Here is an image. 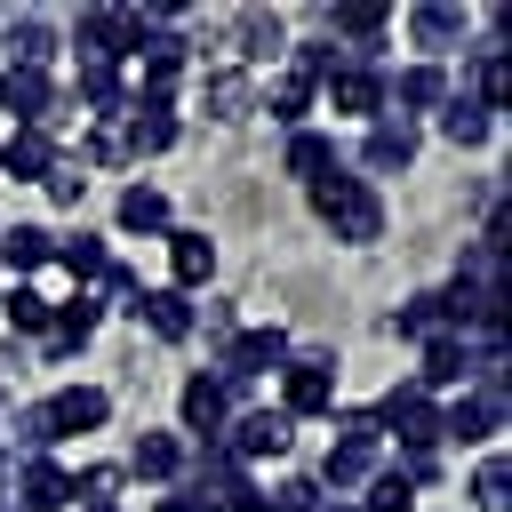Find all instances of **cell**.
<instances>
[{
  "label": "cell",
  "instance_id": "obj_1",
  "mask_svg": "<svg viewBox=\"0 0 512 512\" xmlns=\"http://www.w3.org/2000/svg\"><path fill=\"white\" fill-rule=\"evenodd\" d=\"M312 208L328 216L336 240H376V232H384V208H376V192H368L360 176H320V184H312Z\"/></svg>",
  "mask_w": 512,
  "mask_h": 512
},
{
  "label": "cell",
  "instance_id": "obj_2",
  "mask_svg": "<svg viewBox=\"0 0 512 512\" xmlns=\"http://www.w3.org/2000/svg\"><path fill=\"white\" fill-rule=\"evenodd\" d=\"M104 392L96 384H72V392H56L48 408H32L24 416V440H64V432H88V424H104Z\"/></svg>",
  "mask_w": 512,
  "mask_h": 512
},
{
  "label": "cell",
  "instance_id": "obj_3",
  "mask_svg": "<svg viewBox=\"0 0 512 512\" xmlns=\"http://www.w3.org/2000/svg\"><path fill=\"white\" fill-rule=\"evenodd\" d=\"M376 424L384 432H400L408 440V456H432V440H440V408L416 392V384H400V392H384V408H376Z\"/></svg>",
  "mask_w": 512,
  "mask_h": 512
},
{
  "label": "cell",
  "instance_id": "obj_4",
  "mask_svg": "<svg viewBox=\"0 0 512 512\" xmlns=\"http://www.w3.org/2000/svg\"><path fill=\"white\" fill-rule=\"evenodd\" d=\"M272 360H288V336H280V328H248V336H232L224 376H232V384H248V376H264Z\"/></svg>",
  "mask_w": 512,
  "mask_h": 512
},
{
  "label": "cell",
  "instance_id": "obj_5",
  "mask_svg": "<svg viewBox=\"0 0 512 512\" xmlns=\"http://www.w3.org/2000/svg\"><path fill=\"white\" fill-rule=\"evenodd\" d=\"M336 400V368L328 360H296L288 368V408L280 416H312V408H328Z\"/></svg>",
  "mask_w": 512,
  "mask_h": 512
},
{
  "label": "cell",
  "instance_id": "obj_6",
  "mask_svg": "<svg viewBox=\"0 0 512 512\" xmlns=\"http://www.w3.org/2000/svg\"><path fill=\"white\" fill-rule=\"evenodd\" d=\"M496 424H504V400H496V384H488L480 400H456V408L440 416V432H448V440H488Z\"/></svg>",
  "mask_w": 512,
  "mask_h": 512
},
{
  "label": "cell",
  "instance_id": "obj_7",
  "mask_svg": "<svg viewBox=\"0 0 512 512\" xmlns=\"http://www.w3.org/2000/svg\"><path fill=\"white\" fill-rule=\"evenodd\" d=\"M184 432H200V440L224 432V384H216V376H192V384H184Z\"/></svg>",
  "mask_w": 512,
  "mask_h": 512
},
{
  "label": "cell",
  "instance_id": "obj_8",
  "mask_svg": "<svg viewBox=\"0 0 512 512\" xmlns=\"http://www.w3.org/2000/svg\"><path fill=\"white\" fill-rule=\"evenodd\" d=\"M288 432H296V416H280V408H256V416H240V456H280L288 448Z\"/></svg>",
  "mask_w": 512,
  "mask_h": 512
},
{
  "label": "cell",
  "instance_id": "obj_9",
  "mask_svg": "<svg viewBox=\"0 0 512 512\" xmlns=\"http://www.w3.org/2000/svg\"><path fill=\"white\" fill-rule=\"evenodd\" d=\"M368 464H376V424H352V440H344V448H328V488L368 480Z\"/></svg>",
  "mask_w": 512,
  "mask_h": 512
},
{
  "label": "cell",
  "instance_id": "obj_10",
  "mask_svg": "<svg viewBox=\"0 0 512 512\" xmlns=\"http://www.w3.org/2000/svg\"><path fill=\"white\" fill-rule=\"evenodd\" d=\"M128 312H136V320H152L160 336H184V328H192V312H184V296H176V288H136V296H128Z\"/></svg>",
  "mask_w": 512,
  "mask_h": 512
},
{
  "label": "cell",
  "instance_id": "obj_11",
  "mask_svg": "<svg viewBox=\"0 0 512 512\" xmlns=\"http://www.w3.org/2000/svg\"><path fill=\"white\" fill-rule=\"evenodd\" d=\"M0 104H8L16 120H48V80H40V72H24V64H8V80H0Z\"/></svg>",
  "mask_w": 512,
  "mask_h": 512
},
{
  "label": "cell",
  "instance_id": "obj_12",
  "mask_svg": "<svg viewBox=\"0 0 512 512\" xmlns=\"http://www.w3.org/2000/svg\"><path fill=\"white\" fill-rule=\"evenodd\" d=\"M328 96H336V112H376V104H384L376 72H360V64H336V72H328Z\"/></svg>",
  "mask_w": 512,
  "mask_h": 512
},
{
  "label": "cell",
  "instance_id": "obj_13",
  "mask_svg": "<svg viewBox=\"0 0 512 512\" xmlns=\"http://www.w3.org/2000/svg\"><path fill=\"white\" fill-rule=\"evenodd\" d=\"M416 160V128L408 120H376L368 128V168H408Z\"/></svg>",
  "mask_w": 512,
  "mask_h": 512
},
{
  "label": "cell",
  "instance_id": "obj_14",
  "mask_svg": "<svg viewBox=\"0 0 512 512\" xmlns=\"http://www.w3.org/2000/svg\"><path fill=\"white\" fill-rule=\"evenodd\" d=\"M72 496H80L72 472H56V464H32V472H24V512H56V504H72Z\"/></svg>",
  "mask_w": 512,
  "mask_h": 512
},
{
  "label": "cell",
  "instance_id": "obj_15",
  "mask_svg": "<svg viewBox=\"0 0 512 512\" xmlns=\"http://www.w3.org/2000/svg\"><path fill=\"white\" fill-rule=\"evenodd\" d=\"M168 136H176L168 104H160V96H144V104L128 112V144H136V152H168Z\"/></svg>",
  "mask_w": 512,
  "mask_h": 512
},
{
  "label": "cell",
  "instance_id": "obj_16",
  "mask_svg": "<svg viewBox=\"0 0 512 512\" xmlns=\"http://www.w3.org/2000/svg\"><path fill=\"white\" fill-rule=\"evenodd\" d=\"M168 264H176V280H208L216 272V240L208 232H168Z\"/></svg>",
  "mask_w": 512,
  "mask_h": 512
},
{
  "label": "cell",
  "instance_id": "obj_17",
  "mask_svg": "<svg viewBox=\"0 0 512 512\" xmlns=\"http://www.w3.org/2000/svg\"><path fill=\"white\" fill-rule=\"evenodd\" d=\"M0 168H8V176H48V168H56V152H48V136H40V128H24V136H8V144H0Z\"/></svg>",
  "mask_w": 512,
  "mask_h": 512
},
{
  "label": "cell",
  "instance_id": "obj_18",
  "mask_svg": "<svg viewBox=\"0 0 512 512\" xmlns=\"http://www.w3.org/2000/svg\"><path fill=\"white\" fill-rule=\"evenodd\" d=\"M456 376H472L464 344H456V336H432V352H424V376H416V392H432V384H456Z\"/></svg>",
  "mask_w": 512,
  "mask_h": 512
},
{
  "label": "cell",
  "instance_id": "obj_19",
  "mask_svg": "<svg viewBox=\"0 0 512 512\" xmlns=\"http://www.w3.org/2000/svg\"><path fill=\"white\" fill-rule=\"evenodd\" d=\"M120 224L128 232H152V224H168V200L152 184H136V192H120Z\"/></svg>",
  "mask_w": 512,
  "mask_h": 512
},
{
  "label": "cell",
  "instance_id": "obj_20",
  "mask_svg": "<svg viewBox=\"0 0 512 512\" xmlns=\"http://www.w3.org/2000/svg\"><path fill=\"white\" fill-rule=\"evenodd\" d=\"M328 160H336V144H328V136H312V128L288 144V176H312V184H320V168H328Z\"/></svg>",
  "mask_w": 512,
  "mask_h": 512
},
{
  "label": "cell",
  "instance_id": "obj_21",
  "mask_svg": "<svg viewBox=\"0 0 512 512\" xmlns=\"http://www.w3.org/2000/svg\"><path fill=\"white\" fill-rule=\"evenodd\" d=\"M0 256H8V272H32V264H48V232H32V224H16V232L0 240Z\"/></svg>",
  "mask_w": 512,
  "mask_h": 512
},
{
  "label": "cell",
  "instance_id": "obj_22",
  "mask_svg": "<svg viewBox=\"0 0 512 512\" xmlns=\"http://www.w3.org/2000/svg\"><path fill=\"white\" fill-rule=\"evenodd\" d=\"M408 504H416V480L408 472H376V488H368L360 512H408Z\"/></svg>",
  "mask_w": 512,
  "mask_h": 512
},
{
  "label": "cell",
  "instance_id": "obj_23",
  "mask_svg": "<svg viewBox=\"0 0 512 512\" xmlns=\"http://www.w3.org/2000/svg\"><path fill=\"white\" fill-rule=\"evenodd\" d=\"M440 128H448V136H456V144H480V136H488V112H480V104H472V96H456V104H448V112H440Z\"/></svg>",
  "mask_w": 512,
  "mask_h": 512
},
{
  "label": "cell",
  "instance_id": "obj_24",
  "mask_svg": "<svg viewBox=\"0 0 512 512\" xmlns=\"http://www.w3.org/2000/svg\"><path fill=\"white\" fill-rule=\"evenodd\" d=\"M48 256H64V272H80V280H104V264H112L88 232H80V240H64V248H48Z\"/></svg>",
  "mask_w": 512,
  "mask_h": 512
},
{
  "label": "cell",
  "instance_id": "obj_25",
  "mask_svg": "<svg viewBox=\"0 0 512 512\" xmlns=\"http://www.w3.org/2000/svg\"><path fill=\"white\" fill-rule=\"evenodd\" d=\"M456 32H464V16H456V8H416V40H424V48H448Z\"/></svg>",
  "mask_w": 512,
  "mask_h": 512
},
{
  "label": "cell",
  "instance_id": "obj_26",
  "mask_svg": "<svg viewBox=\"0 0 512 512\" xmlns=\"http://www.w3.org/2000/svg\"><path fill=\"white\" fill-rule=\"evenodd\" d=\"M56 312H48V296L40 288H8V328H48Z\"/></svg>",
  "mask_w": 512,
  "mask_h": 512
},
{
  "label": "cell",
  "instance_id": "obj_27",
  "mask_svg": "<svg viewBox=\"0 0 512 512\" xmlns=\"http://www.w3.org/2000/svg\"><path fill=\"white\" fill-rule=\"evenodd\" d=\"M440 320H448V304H440V296H416L392 328H400V336H440Z\"/></svg>",
  "mask_w": 512,
  "mask_h": 512
},
{
  "label": "cell",
  "instance_id": "obj_28",
  "mask_svg": "<svg viewBox=\"0 0 512 512\" xmlns=\"http://www.w3.org/2000/svg\"><path fill=\"white\" fill-rule=\"evenodd\" d=\"M136 472L168 480V472H176V440H168V432H144V440H136Z\"/></svg>",
  "mask_w": 512,
  "mask_h": 512
},
{
  "label": "cell",
  "instance_id": "obj_29",
  "mask_svg": "<svg viewBox=\"0 0 512 512\" xmlns=\"http://www.w3.org/2000/svg\"><path fill=\"white\" fill-rule=\"evenodd\" d=\"M304 104H312V80H304V72H288V80L272 88V120H304Z\"/></svg>",
  "mask_w": 512,
  "mask_h": 512
},
{
  "label": "cell",
  "instance_id": "obj_30",
  "mask_svg": "<svg viewBox=\"0 0 512 512\" xmlns=\"http://www.w3.org/2000/svg\"><path fill=\"white\" fill-rule=\"evenodd\" d=\"M336 24H344V32H360V40H376V32H384V8H376V0H344V8H336Z\"/></svg>",
  "mask_w": 512,
  "mask_h": 512
},
{
  "label": "cell",
  "instance_id": "obj_31",
  "mask_svg": "<svg viewBox=\"0 0 512 512\" xmlns=\"http://www.w3.org/2000/svg\"><path fill=\"white\" fill-rule=\"evenodd\" d=\"M400 104H440V72H432V64L400 72Z\"/></svg>",
  "mask_w": 512,
  "mask_h": 512
},
{
  "label": "cell",
  "instance_id": "obj_32",
  "mask_svg": "<svg viewBox=\"0 0 512 512\" xmlns=\"http://www.w3.org/2000/svg\"><path fill=\"white\" fill-rule=\"evenodd\" d=\"M80 96H88V104H120V80H112V64H88V72H80Z\"/></svg>",
  "mask_w": 512,
  "mask_h": 512
},
{
  "label": "cell",
  "instance_id": "obj_33",
  "mask_svg": "<svg viewBox=\"0 0 512 512\" xmlns=\"http://www.w3.org/2000/svg\"><path fill=\"white\" fill-rule=\"evenodd\" d=\"M472 496H480L488 512H504V504H512V496H504V464H496V456L480 464V480H472Z\"/></svg>",
  "mask_w": 512,
  "mask_h": 512
},
{
  "label": "cell",
  "instance_id": "obj_34",
  "mask_svg": "<svg viewBox=\"0 0 512 512\" xmlns=\"http://www.w3.org/2000/svg\"><path fill=\"white\" fill-rule=\"evenodd\" d=\"M248 56H280V16H248Z\"/></svg>",
  "mask_w": 512,
  "mask_h": 512
},
{
  "label": "cell",
  "instance_id": "obj_35",
  "mask_svg": "<svg viewBox=\"0 0 512 512\" xmlns=\"http://www.w3.org/2000/svg\"><path fill=\"white\" fill-rule=\"evenodd\" d=\"M280 512H320V488H312V480H288V488H280Z\"/></svg>",
  "mask_w": 512,
  "mask_h": 512
},
{
  "label": "cell",
  "instance_id": "obj_36",
  "mask_svg": "<svg viewBox=\"0 0 512 512\" xmlns=\"http://www.w3.org/2000/svg\"><path fill=\"white\" fill-rule=\"evenodd\" d=\"M160 512H208V504H200V496H168Z\"/></svg>",
  "mask_w": 512,
  "mask_h": 512
},
{
  "label": "cell",
  "instance_id": "obj_37",
  "mask_svg": "<svg viewBox=\"0 0 512 512\" xmlns=\"http://www.w3.org/2000/svg\"><path fill=\"white\" fill-rule=\"evenodd\" d=\"M88 512H112V504H88Z\"/></svg>",
  "mask_w": 512,
  "mask_h": 512
},
{
  "label": "cell",
  "instance_id": "obj_38",
  "mask_svg": "<svg viewBox=\"0 0 512 512\" xmlns=\"http://www.w3.org/2000/svg\"><path fill=\"white\" fill-rule=\"evenodd\" d=\"M328 512H352V504H328Z\"/></svg>",
  "mask_w": 512,
  "mask_h": 512
},
{
  "label": "cell",
  "instance_id": "obj_39",
  "mask_svg": "<svg viewBox=\"0 0 512 512\" xmlns=\"http://www.w3.org/2000/svg\"><path fill=\"white\" fill-rule=\"evenodd\" d=\"M0 512H16V504H0Z\"/></svg>",
  "mask_w": 512,
  "mask_h": 512
}]
</instances>
